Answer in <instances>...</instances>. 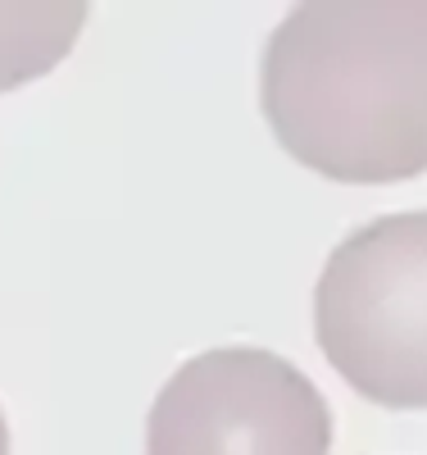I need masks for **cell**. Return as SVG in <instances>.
<instances>
[{
  "label": "cell",
  "instance_id": "6da1fadb",
  "mask_svg": "<svg viewBox=\"0 0 427 455\" xmlns=\"http://www.w3.org/2000/svg\"><path fill=\"white\" fill-rule=\"evenodd\" d=\"M259 109L304 169L351 187L427 173V0H314L264 46Z\"/></svg>",
  "mask_w": 427,
  "mask_h": 455
},
{
  "label": "cell",
  "instance_id": "7a4b0ae2",
  "mask_svg": "<svg viewBox=\"0 0 427 455\" xmlns=\"http://www.w3.org/2000/svg\"><path fill=\"white\" fill-rule=\"evenodd\" d=\"M314 337L364 401L427 410V210L382 214L328 255Z\"/></svg>",
  "mask_w": 427,
  "mask_h": 455
},
{
  "label": "cell",
  "instance_id": "3957f363",
  "mask_svg": "<svg viewBox=\"0 0 427 455\" xmlns=\"http://www.w3.org/2000/svg\"><path fill=\"white\" fill-rule=\"evenodd\" d=\"M332 410L309 378L259 347L186 360L146 419V455H328Z\"/></svg>",
  "mask_w": 427,
  "mask_h": 455
},
{
  "label": "cell",
  "instance_id": "277c9868",
  "mask_svg": "<svg viewBox=\"0 0 427 455\" xmlns=\"http://www.w3.org/2000/svg\"><path fill=\"white\" fill-rule=\"evenodd\" d=\"M87 23L83 0H55V5H0V92H14L32 78L51 73L77 42Z\"/></svg>",
  "mask_w": 427,
  "mask_h": 455
},
{
  "label": "cell",
  "instance_id": "5b68a950",
  "mask_svg": "<svg viewBox=\"0 0 427 455\" xmlns=\"http://www.w3.org/2000/svg\"><path fill=\"white\" fill-rule=\"evenodd\" d=\"M0 455H10V428H5V414H0Z\"/></svg>",
  "mask_w": 427,
  "mask_h": 455
}]
</instances>
